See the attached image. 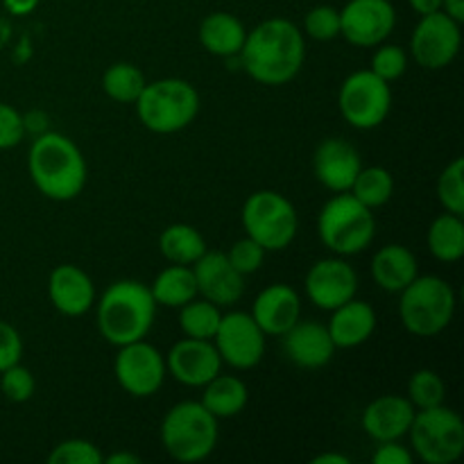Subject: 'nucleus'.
Listing matches in <instances>:
<instances>
[{"label":"nucleus","mask_w":464,"mask_h":464,"mask_svg":"<svg viewBox=\"0 0 464 464\" xmlns=\"http://www.w3.org/2000/svg\"><path fill=\"white\" fill-rule=\"evenodd\" d=\"M240 63L254 82L284 86L299 75L306 59L302 30L288 18H267L245 36Z\"/></svg>","instance_id":"1"},{"label":"nucleus","mask_w":464,"mask_h":464,"mask_svg":"<svg viewBox=\"0 0 464 464\" xmlns=\"http://www.w3.org/2000/svg\"><path fill=\"white\" fill-rule=\"evenodd\" d=\"M36 190L54 202L75 199L86 186V161L75 143L59 131L36 136L27 157Z\"/></svg>","instance_id":"2"},{"label":"nucleus","mask_w":464,"mask_h":464,"mask_svg":"<svg viewBox=\"0 0 464 464\" xmlns=\"http://www.w3.org/2000/svg\"><path fill=\"white\" fill-rule=\"evenodd\" d=\"M157 302L150 285L134 279L113 281L98 302V331L113 347L145 340L154 324Z\"/></svg>","instance_id":"3"},{"label":"nucleus","mask_w":464,"mask_h":464,"mask_svg":"<svg viewBox=\"0 0 464 464\" xmlns=\"http://www.w3.org/2000/svg\"><path fill=\"white\" fill-rule=\"evenodd\" d=\"M139 121L154 134H175L186 130L199 113V93L190 82L163 77L148 82L136 100Z\"/></svg>","instance_id":"4"},{"label":"nucleus","mask_w":464,"mask_h":464,"mask_svg":"<svg viewBox=\"0 0 464 464\" xmlns=\"http://www.w3.org/2000/svg\"><path fill=\"white\" fill-rule=\"evenodd\" d=\"M317 234L338 256H353L365 252L376 236L374 211L358 202L352 193H335L322 207L317 218Z\"/></svg>","instance_id":"5"},{"label":"nucleus","mask_w":464,"mask_h":464,"mask_svg":"<svg viewBox=\"0 0 464 464\" xmlns=\"http://www.w3.org/2000/svg\"><path fill=\"white\" fill-rule=\"evenodd\" d=\"M456 313V293L442 276L417 275L401 290L399 317L408 334L417 338H433L442 334Z\"/></svg>","instance_id":"6"},{"label":"nucleus","mask_w":464,"mask_h":464,"mask_svg":"<svg viewBox=\"0 0 464 464\" xmlns=\"http://www.w3.org/2000/svg\"><path fill=\"white\" fill-rule=\"evenodd\" d=\"M218 417L199 401H181L161 421V442L177 462H202L218 444Z\"/></svg>","instance_id":"7"},{"label":"nucleus","mask_w":464,"mask_h":464,"mask_svg":"<svg viewBox=\"0 0 464 464\" xmlns=\"http://www.w3.org/2000/svg\"><path fill=\"white\" fill-rule=\"evenodd\" d=\"M243 229L266 252L290 247L297 236L299 218L293 202L276 190H256L243 207Z\"/></svg>","instance_id":"8"},{"label":"nucleus","mask_w":464,"mask_h":464,"mask_svg":"<svg viewBox=\"0 0 464 464\" xmlns=\"http://www.w3.org/2000/svg\"><path fill=\"white\" fill-rule=\"evenodd\" d=\"M408 435L426 464H451L464 453V424L460 415L444 403L415 412Z\"/></svg>","instance_id":"9"},{"label":"nucleus","mask_w":464,"mask_h":464,"mask_svg":"<svg viewBox=\"0 0 464 464\" xmlns=\"http://www.w3.org/2000/svg\"><path fill=\"white\" fill-rule=\"evenodd\" d=\"M338 107L344 121L356 130H374L383 125L392 109V89L372 71H356L343 82Z\"/></svg>","instance_id":"10"},{"label":"nucleus","mask_w":464,"mask_h":464,"mask_svg":"<svg viewBox=\"0 0 464 464\" xmlns=\"http://www.w3.org/2000/svg\"><path fill=\"white\" fill-rule=\"evenodd\" d=\"M113 374L130 397L148 399L157 394L166 381V358L150 343L136 340V343L118 347Z\"/></svg>","instance_id":"11"},{"label":"nucleus","mask_w":464,"mask_h":464,"mask_svg":"<svg viewBox=\"0 0 464 464\" xmlns=\"http://www.w3.org/2000/svg\"><path fill=\"white\" fill-rule=\"evenodd\" d=\"M460 23L442 9L420 18L411 39V54L426 71H442L460 53Z\"/></svg>","instance_id":"12"},{"label":"nucleus","mask_w":464,"mask_h":464,"mask_svg":"<svg viewBox=\"0 0 464 464\" xmlns=\"http://www.w3.org/2000/svg\"><path fill=\"white\" fill-rule=\"evenodd\" d=\"M222 362L234 370H252L266 356V334L247 313H227L213 335Z\"/></svg>","instance_id":"13"},{"label":"nucleus","mask_w":464,"mask_h":464,"mask_svg":"<svg viewBox=\"0 0 464 464\" xmlns=\"http://www.w3.org/2000/svg\"><path fill=\"white\" fill-rule=\"evenodd\" d=\"M397 25V9L390 0H349L340 9V34L356 48L385 44Z\"/></svg>","instance_id":"14"},{"label":"nucleus","mask_w":464,"mask_h":464,"mask_svg":"<svg viewBox=\"0 0 464 464\" xmlns=\"http://www.w3.org/2000/svg\"><path fill=\"white\" fill-rule=\"evenodd\" d=\"M304 288L313 306L322 311H334L356 297L358 275L344 258H322L311 266Z\"/></svg>","instance_id":"15"},{"label":"nucleus","mask_w":464,"mask_h":464,"mask_svg":"<svg viewBox=\"0 0 464 464\" xmlns=\"http://www.w3.org/2000/svg\"><path fill=\"white\" fill-rule=\"evenodd\" d=\"M166 370L188 388H204L213 376L220 374L222 358L213 340L184 338L172 344L166 356Z\"/></svg>","instance_id":"16"},{"label":"nucleus","mask_w":464,"mask_h":464,"mask_svg":"<svg viewBox=\"0 0 464 464\" xmlns=\"http://www.w3.org/2000/svg\"><path fill=\"white\" fill-rule=\"evenodd\" d=\"M198 295L216 306H234L245 295V276L229 263L225 252H204L193 263Z\"/></svg>","instance_id":"17"},{"label":"nucleus","mask_w":464,"mask_h":464,"mask_svg":"<svg viewBox=\"0 0 464 464\" xmlns=\"http://www.w3.org/2000/svg\"><path fill=\"white\" fill-rule=\"evenodd\" d=\"M361 168V154L344 139L322 140L313 154V172L317 181L334 193H347Z\"/></svg>","instance_id":"18"},{"label":"nucleus","mask_w":464,"mask_h":464,"mask_svg":"<svg viewBox=\"0 0 464 464\" xmlns=\"http://www.w3.org/2000/svg\"><path fill=\"white\" fill-rule=\"evenodd\" d=\"M249 315L266 335H284L302 320V299L288 284H272L258 293Z\"/></svg>","instance_id":"19"},{"label":"nucleus","mask_w":464,"mask_h":464,"mask_svg":"<svg viewBox=\"0 0 464 464\" xmlns=\"http://www.w3.org/2000/svg\"><path fill=\"white\" fill-rule=\"evenodd\" d=\"M281 340H284L285 356L302 370H320L329 365L335 353L329 329L317 322L299 320L281 335Z\"/></svg>","instance_id":"20"},{"label":"nucleus","mask_w":464,"mask_h":464,"mask_svg":"<svg viewBox=\"0 0 464 464\" xmlns=\"http://www.w3.org/2000/svg\"><path fill=\"white\" fill-rule=\"evenodd\" d=\"M48 295L53 306L62 315L80 317L89 313L95 304V285L82 267L63 263L48 276Z\"/></svg>","instance_id":"21"},{"label":"nucleus","mask_w":464,"mask_h":464,"mask_svg":"<svg viewBox=\"0 0 464 464\" xmlns=\"http://www.w3.org/2000/svg\"><path fill=\"white\" fill-rule=\"evenodd\" d=\"M415 406L408 401V397L397 394H385L374 399L362 412V430L370 435L374 442H390V440H401L408 435L415 417Z\"/></svg>","instance_id":"22"},{"label":"nucleus","mask_w":464,"mask_h":464,"mask_svg":"<svg viewBox=\"0 0 464 464\" xmlns=\"http://www.w3.org/2000/svg\"><path fill=\"white\" fill-rule=\"evenodd\" d=\"M329 329L335 349H353L365 344L376 329V313L367 302H358L356 297L334 308Z\"/></svg>","instance_id":"23"},{"label":"nucleus","mask_w":464,"mask_h":464,"mask_svg":"<svg viewBox=\"0 0 464 464\" xmlns=\"http://www.w3.org/2000/svg\"><path fill=\"white\" fill-rule=\"evenodd\" d=\"M372 276L385 293H401L417 276V258L403 245H385L372 258Z\"/></svg>","instance_id":"24"},{"label":"nucleus","mask_w":464,"mask_h":464,"mask_svg":"<svg viewBox=\"0 0 464 464\" xmlns=\"http://www.w3.org/2000/svg\"><path fill=\"white\" fill-rule=\"evenodd\" d=\"M245 36H247L245 25L229 12L208 14L199 25V44L216 57H238Z\"/></svg>","instance_id":"25"},{"label":"nucleus","mask_w":464,"mask_h":464,"mask_svg":"<svg viewBox=\"0 0 464 464\" xmlns=\"http://www.w3.org/2000/svg\"><path fill=\"white\" fill-rule=\"evenodd\" d=\"M202 406L218 420H229V417L240 415L249 401L247 385L243 379L229 374H218L204 385Z\"/></svg>","instance_id":"26"},{"label":"nucleus","mask_w":464,"mask_h":464,"mask_svg":"<svg viewBox=\"0 0 464 464\" xmlns=\"http://www.w3.org/2000/svg\"><path fill=\"white\" fill-rule=\"evenodd\" d=\"M157 306L181 308L190 299L198 297V281H195L193 267L190 266H168L157 275V279L150 285Z\"/></svg>","instance_id":"27"},{"label":"nucleus","mask_w":464,"mask_h":464,"mask_svg":"<svg viewBox=\"0 0 464 464\" xmlns=\"http://www.w3.org/2000/svg\"><path fill=\"white\" fill-rule=\"evenodd\" d=\"M159 249L166 256V261L177 263V266H193L207 252V240L193 225L177 222V225L166 227L161 231Z\"/></svg>","instance_id":"28"},{"label":"nucleus","mask_w":464,"mask_h":464,"mask_svg":"<svg viewBox=\"0 0 464 464\" xmlns=\"http://www.w3.org/2000/svg\"><path fill=\"white\" fill-rule=\"evenodd\" d=\"M429 249L438 261L456 263L464 256L462 216L444 211L429 227Z\"/></svg>","instance_id":"29"},{"label":"nucleus","mask_w":464,"mask_h":464,"mask_svg":"<svg viewBox=\"0 0 464 464\" xmlns=\"http://www.w3.org/2000/svg\"><path fill=\"white\" fill-rule=\"evenodd\" d=\"M349 193L358 199L361 204H365L367 208H379L383 204L390 202L394 193V179L392 172L388 168L372 166V168H361V172L353 179Z\"/></svg>","instance_id":"30"},{"label":"nucleus","mask_w":464,"mask_h":464,"mask_svg":"<svg viewBox=\"0 0 464 464\" xmlns=\"http://www.w3.org/2000/svg\"><path fill=\"white\" fill-rule=\"evenodd\" d=\"M222 313L220 306H216L208 299H190L188 304L181 306L179 313V326L184 331L186 338L198 340H213L218 326H220Z\"/></svg>","instance_id":"31"},{"label":"nucleus","mask_w":464,"mask_h":464,"mask_svg":"<svg viewBox=\"0 0 464 464\" xmlns=\"http://www.w3.org/2000/svg\"><path fill=\"white\" fill-rule=\"evenodd\" d=\"M145 75L134 66V63L118 62L104 71L102 89L111 100L122 104H131L139 100L140 91L145 89Z\"/></svg>","instance_id":"32"},{"label":"nucleus","mask_w":464,"mask_h":464,"mask_svg":"<svg viewBox=\"0 0 464 464\" xmlns=\"http://www.w3.org/2000/svg\"><path fill=\"white\" fill-rule=\"evenodd\" d=\"M444 397H447V385H444L442 376H440L438 372L420 370L411 376V381H408V401H411L417 411L442 406Z\"/></svg>","instance_id":"33"},{"label":"nucleus","mask_w":464,"mask_h":464,"mask_svg":"<svg viewBox=\"0 0 464 464\" xmlns=\"http://www.w3.org/2000/svg\"><path fill=\"white\" fill-rule=\"evenodd\" d=\"M438 199L444 211L464 216V159L458 157L449 163L438 179Z\"/></svg>","instance_id":"34"},{"label":"nucleus","mask_w":464,"mask_h":464,"mask_svg":"<svg viewBox=\"0 0 464 464\" xmlns=\"http://www.w3.org/2000/svg\"><path fill=\"white\" fill-rule=\"evenodd\" d=\"M376 53L372 57V72L385 80L388 84H392L394 80L406 72L408 68V53L401 48V45H394V44H381L376 45Z\"/></svg>","instance_id":"35"},{"label":"nucleus","mask_w":464,"mask_h":464,"mask_svg":"<svg viewBox=\"0 0 464 464\" xmlns=\"http://www.w3.org/2000/svg\"><path fill=\"white\" fill-rule=\"evenodd\" d=\"M34 376L27 367H23L21 362L7 367L5 372H0V390H3L5 399L12 403H25L34 397Z\"/></svg>","instance_id":"36"},{"label":"nucleus","mask_w":464,"mask_h":464,"mask_svg":"<svg viewBox=\"0 0 464 464\" xmlns=\"http://www.w3.org/2000/svg\"><path fill=\"white\" fill-rule=\"evenodd\" d=\"M50 464H100L102 453L89 440L72 438L66 442L57 444L48 456Z\"/></svg>","instance_id":"37"},{"label":"nucleus","mask_w":464,"mask_h":464,"mask_svg":"<svg viewBox=\"0 0 464 464\" xmlns=\"http://www.w3.org/2000/svg\"><path fill=\"white\" fill-rule=\"evenodd\" d=\"M304 30L315 41H331L340 36V9L331 5H317L304 18Z\"/></svg>","instance_id":"38"},{"label":"nucleus","mask_w":464,"mask_h":464,"mask_svg":"<svg viewBox=\"0 0 464 464\" xmlns=\"http://www.w3.org/2000/svg\"><path fill=\"white\" fill-rule=\"evenodd\" d=\"M227 258H229V263L240 272V275L247 276L254 275V272L263 266L266 249H263L254 238L245 236V238L236 240V243L231 245V249L227 252Z\"/></svg>","instance_id":"39"},{"label":"nucleus","mask_w":464,"mask_h":464,"mask_svg":"<svg viewBox=\"0 0 464 464\" xmlns=\"http://www.w3.org/2000/svg\"><path fill=\"white\" fill-rule=\"evenodd\" d=\"M25 118L7 102H0V150L16 148L25 139Z\"/></svg>","instance_id":"40"},{"label":"nucleus","mask_w":464,"mask_h":464,"mask_svg":"<svg viewBox=\"0 0 464 464\" xmlns=\"http://www.w3.org/2000/svg\"><path fill=\"white\" fill-rule=\"evenodd\" d=\"M23 340L21 334L9 322L0 320V372L21 362Z\"/></svg>","instance_id":"41"},{"label":"nucleus","mask_w":464,"mask_h":464,"mask_svg":"<svg viewBox=\"0 0 464 464\" xmlns=\"http://www.w3.org/2000/svg\"><path fill=\"white\" fill-rule=\"evenodd\" d=\"M374 464H412V456L399 440H390V442H379V449L372 456Z\"/></svg>","instance_id":"42"},{"label":"nucleus","mask_w":464,"mask_h":464,"mask_svg":"<svg viewBox=\"0 0 464 464\" xmlns=\"http://www.w3.org/2000/svg\"><path fill=\"white\" fill-rule=\"evenodd\" d=\"M3 5L12 16H27L39 7V0H3Z\"/></svg>","instance_id":"43"},{"label":"nucleus","mask_w":464,"mask_h":464,"mask_svg":"<svg viewBox=\"0 0 464 464\" xmlns=\"http://www.w3.org/2000/svg\"><path fill=\"white\" fill-rule=\"evenodd\" d=\"M411 7L415 9L420 16H426V14H433L442 9V0H408Z\"/></svg>","instance_id":"44"},{"label":"nucleus","mask_w":464,"mask_h":464,"mask_svg":"<svg viewBox=\"0 0 464 464\" xmlns=\"http://www.w3.org/2000/svg\"><path fill=\"white\" fill-rule=\"evenodd\" d=\"M442 12L449 14L453 21H464V0H442Z\"/></svg>","instance_id":"45"},{"label":"nucleus","mask_w":464,"mask_h":464,"mask_svg":"<svg viewBox=\"0 0 464 464\" xmlns=\"http://www.w3.org/2000/svg\"><path fill=\"white\" fill-rule=\"evenodd\" d=\"M107 464H140V458L134 453H111L109 458H102Z\"/></svg>","instance_id":"46"},{"label":"nucleus","mask_w":464,"mask_h":464,"mask_svg":"<svg viewBox=\"0 0 464 464\" xmlns=\"http://www.w3.org/2000/svg\"><path fill=\"white\" fill-rule=\"evenodd\" d=\"M313 464H349L347 456H340V453H320L311 460Z\"/></svg>","instance_id":"47"}]
</instances>
